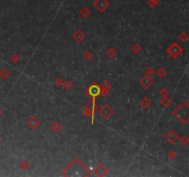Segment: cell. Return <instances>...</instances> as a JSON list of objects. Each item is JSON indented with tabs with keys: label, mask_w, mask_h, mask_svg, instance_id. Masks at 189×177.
<instances>
[{
	"label": "cell",
	"mask_w": 189,
	"mask_h": 177,
	"mask_svg": "<svg viewBox=\"0 0 189 177\" xmlns=\"http://www.w3.org/2000/svg\"><path fill=\"white\" fill-rule=\"evenodd\" d=\"M167 52L172 57H177L178 56H180V53H182V49H181V47L178 45V43H172V45L168 48Z\"/></svg>",
	"instance_id": "obj_3"
},
{
	"label": "cell",
	"mask_w": 189,
	"mask_h": 177,
	"mask_svg": "<svg viewBox=\"0 0 189 177\" xmlns=\"http://www.w3.org/2000/svg\"><path fill=\"white\" fill-rule=\"evenodd\" d=\"M141 103H145V104H143L142 106H144V107H148V106L150 104V102L149 101L148 99H145V100H143V101L141 102Z\"/></svg>",
	"instance_id": "obj_12"
},
{
	"label": "cell",
	"mask_w": 189,
	"mask_h": 177,
	"mask_svg": "<svg viewBox=\"0 0 189 177\" xmlns=\"http://www.w3.org/2000/svg\"><path fill=\"white\" fill-rule=\"evenodd\" d=\"M79 14L81 15L83 18H87L90 15V10H89V9L88 7H81V9L79 10Z\"/></svg>",
	"instance_id": "obj_7"
},
{
	"label": "cell",
	"mask_w": 189,
	"mask_h": 177,
	"mask_svg": "<svg viewBox=\"0 0 189 177\" xmlns=\"http://www.w3.org/2000/svg\"><path fill=\"white\" fill-rule=\"evenodd\" d=\"M159 2H160V0H149L148 2V5H149V7H151V9H153V7H155L159 4Z\"/></svg>",
	"instance_id": "obj_10"
},
{
	"label": "cell",
	"mask_w": 189,
	"mask_h": 177,
	"mask_svg": "<svg viewBox=\"0 0 189 177\" xmlns=\"http://www.w3.org/2000/svg\"><path fill=\"white\" fill-rule=\"evenodd\" d=\"M158 74H159V76H161V77H164V75H165V70H164L163 68L159 69Z\"/></svg>",
	"instance_id": "obj_13"
},
{
	"label": "cell",
	"mask_w": 189,
	"mask_h": 177,
	"mask_svg": "<svg viewBox=\"0 0 189 177\" xmlns=\"http://www.w3.org/2000/svg\"><path fill=\"white\" fill-rule=\"evenodd\" d=\"M88 91H89V95L93 98V106H94V100H95V98H96L97 96L100 95V93H101V89H100L99 86L96 85V84H93V85H92V86H90V87L89 88Z\"/></svg>",
	"instance_id": "obj_4"
},
{
	"label": "cell",
	"mask_w": 189,
	"mask_h": 177,
	"mask_svg": "<svg viewBox=\"0 0 189 177\" xmlns=\"http://www.w3.org/2000/svg\"><path fill=\"white\" fill-rule=\"evenodd\" d=\"M95 173L98 175H103V174L106 173V169L103 167V165L100 164V165H98V167L95 169Z\"/></svg>",
	"instance_id": "obj_8"
},
{
	"label": "cell",
	"mask_w": 189,
	"mask_h": 177,
	"mask_svg": "<svg viewBox=\"0 0 189 177\" xmlns=\"http://www.w3.org/2000/svg\"><path fill=\"white\" fill-rule=\"evenodd\" d=\"M173 114L175 115L179 121H181L182 123H186L189 115V108L186 103H181L178 108L173 112Z\"/></svg>",
	"instance_id": "obj_1"
},
{
	"label": "cell",
	"mask_w": 189,
	"mask_h": 177,
	"mask_svg": "<svg viewBox=\"0 0 189 177\" xmlns=\"http://www.w3.org/2000/svg\"><path fill=\"white\" fill-rule=\"evenodd\" d=\"M99 113L102 115V116L103 117V118H105V119H107L108 117H110V115L113 113V110L110 108L109 106H107V105H105V106H103L102 108L100 110V112H99Z\"/></svg>",
	"instance_id": "obj_5"
},
{
	"label": "cell",
	"mask_w": 189,
	"mask_h": 177,
	"mask_svg": "<svg viewBox=\"0 0 189 177\" xmlns=\"http://www.w3.org/2000/svg\"><path fill=\"white\" fill-rule=\"evenodd\" d=\"M28 125L31 126L32 128H35V127L38 126V125H39V122H38V120L35 117H32V118H31L29 120Z\"/></svg>",
	"instance_id": "obj_9"
},
{
	"label": "cell",
	"mask_w": 189,
	"mask_h": 177,
	"mask_svg": "<svg viewBox=\"0 0 189 177\" xmlns=\"http://www.w3.org/2000/svg\"><path fill=\"white\" fill-rule=\"evenodd\" d=\"M166 138H167V140L171 143L175 142L176 139L178 138V135L175 131H169L166 135Z\"/></svg>",
	"instance_id": "obj_6"
},
{
	"label": "cell",
	"mask_w": 189,
	"mask_h": 177,
	"mask_svg": "<svg viewBox=\"0 0 189 177\" xmlns=\"http://www.w3.org/2000/svg\"><path fill=\"white\" fill-rule=\"evenodd\" d=\"M92 6L99 12H104L110 7V2L108 0H95Z\"/></svg>",
	"instance_id": "obj_2"
},
{
	"label": "cell",
	"mask_w": 189,
	"mask_h": 177,
	"mask_svg": "<svg viewBox=\"0 0 189 177\" xmlns=\"http://www.w3.org/2000/svg\"><path fill=\"white\" fill-rule=\"evenodd\" d=\"M75 38H76V40L79 41V42L82 41V39H83V34H82V33L80 32V30L77 32V33L75 34Z\"/></svg>",
	"instance_id": "obj_11"
}]
</instances>
